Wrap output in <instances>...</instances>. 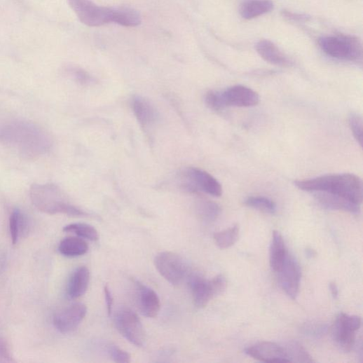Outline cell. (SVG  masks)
Masks as SVG:
<instances>
[{
  "instance_id": "obj_19",
  "label": "cell",
  "mask_w": 363,
  "mask_h": 363,
  "mask_svg": "<svg viewBox=\"0 0 363 363\" xmlns=\"http://www.w3.org/2000/svg\"><path fill=\"white\" fill-rule=\"evenodd\" d=\"M90 273L88 268L81 266L71 275L67 287L68 296L71 299H77L83 296L88 290Z\"/></svg>"
},
{
  "instance_id": "obj_26",
  "label": "cell",
  "mask_w": 363,
  "mask_h": 363,
  "mask_svg": "<svg viewBox=\"0 0 363 363\" xmlns=\"http://www.w3.org/2000/svg\"><path fill=\"white\" fill-rule=\"evenodd\" d=\"M284 348L289 362L303 363L315 362V360L308 350L298 342H289Z\"/></svg>"
},
{
  "instance_id": "obj_36",
  "label": "cell",
  "mask_w": 363,
  "mask_h": 363,
  "mask_svg": "<svg viewBox=\"0 0 363 363\" xmlns=\"http://www.w3.org/2000/svg\"><path fill=\"white\" fill-rule=\"evenodd\" d=\"M104 299L106 301L107 305V310L108 315L110 316L112 313V309H113V304H114V298L111 294V292L110 291V289L107 285L104 286Z\"/></svg>"
},
{
  "instance_id": "obj_12",
  "label": "cell",
  "mask_w": 363,
  "mask_h": 363,
  "mask_svg": "<svg viewBox=\"0 0 363 363\" xmlns=\"http://www.w3.org/2000/svg\"><path fill=\"white\" fill-rule=\"evenodd\" d=\"M221 95L225 107H254L257 105L260 100L256 92L243 85H235L221 91Z\"/></svg>"
},
{
  "instance_id": "obj_29",
  "label": "cell",
  "mask_w": 363,
  "mask_h": 363,
  "mask_svg": "<svg viewBox=\"0 0 363 363\" xmlns=\"http://www.w3.org/2000/svg\"><path fill=\"white\" fill-rule=\"evenodd\" d=\"M25 224V218L19 209L15 210L10 219V231L13 244H18Z\"/></svg>"
},
{
  "instance_id": "obj_30",
  "label": "cell",
  "mask_w": 363,
  "mask_h": 363,
  "mask_svg": "<svg viewBox=\"0 0 363 363\" xmlns=\"http://www.w3.org/2000/svg\"><path fill=\"white\" fill-rule=\"evenodd\" d=\"M301 330L306 336L320 338L327 334L329 326L323 322H310L306 324Z\"/></svg>"
},
{
  "instance_id": "obj_9",
  "label": "cell",
  "mask_w": 363,
  "mask_h": 363,
  "mask_svg": "<svg viewBox=\"0 0 363 363\" xmlns=\"http://www.w3.org/2000/svg\"><path fill=\"white\" fill-rule=\"evenodd\" d=\"M360 327L359 317L341 313L332 329L333 339L342 350L350 352L355 343V332Z\"/></svg>"
},
{
  "instance_id": "obj_6",
  "label": "cell",
  "mask_w": 363,
  "mask_h": 363,
  "mask_svg": "<svg viewBox=\"0 0 363 363\" xmlns=\"http://www.w3.org/2000/svg\"><path fill=\"white\" fill-rule=\"evenodd\" d=\"M69 5L79 20L90 27L111 22L112 8L97 6L92 0H68Z\"/></svg>"
},
{
  "instance_id": "obj_28",
  "label": "cell",
  "mask_w": 363,
  "mask_h": 363,
  "mask_svg": "<svg viewBox=\"0 0 363 363\" xmlns=\"http://www.w3.org/2000/svg\"><path fill=\"white\" fill-rule=\"evenodd\" d=\"M245 205L268 214H273L277 211L276 204L270 199L265 197H250L246 200Z\"/></svg>"
},
{
  "instance_id": "obj_16",
  "label": "cell",
  "mask_w": 363,
  "mask_h": 363,
  "mask_svg": "<svg viewBox=\"0 0 363 363\" xmlns=\"http://www.w3.org/2000/svg\"><path fill=\"white\" fill-rule=\"evenodd\" d=\"M132 107L138 122L144 128H149L158 119V112L155 106L146 98L136 96L133 98Z\"/></svg>"
},
{
  "instance_id": "obj_17",
  "label": "cell",
  "mask_w": 363,
  "mask_h": 363,
  "mask_svg": "<svg viewBox=\"0 0 363 363\" xmlns=\"http://www.w3.org/2000/svg\"><path fill=\"white\" fill-rule=\"evenodd\" d=\"M190 285L195 306L198 308H204L210 300L216 297L211 280H207L200 275H193L191 278Z\"/></svg>"
},
{
  "instance_id": "obj_3",
  "label": "cell",
  "mask_w": 363,
  "mask_h": 363,
  "mask_svg": "<svg viewBox=\"0 0 363 363\" xmlns=\"http://www.w3.org/2000/svg\"><path fill=\"white\" fill-rule=\"evenodd\" d=\"M30 196L34 205L49 214H64L72 217H87L88 214L74 206L64 198L62 192L55 185H33Z\"/></svg>"
},
{
  "instance_id": "obj_4",
  "label": "cell",
  "mask_w": 363,
  "mask_h": 363,
  "mask_svg": "<svg viewBox=\"0 0 363 363\" xmlns=\"http://www.w3.org/2000/svg\"><path fill=\"white\" fill-rule=\"evenodd\" d=\"M322 50L329 56L342 60L354 62L362 57V46L355 37L350 36H328L320 39Z\"/></svg>"
},
{
  "instance_id": "obj_20",
  "label": "cell",
  "mask_w": 363,
  "mask_h": 363,
  "mask_svg": "<svg viewBox=\"0 0 363 363\" xmlns=\"http://www.w3.org/2000/svg\"><path fill=\"white\" fill-rule=\"evenodd\" d=\"M287 251L284 239L281 233L274 231L270 248V264L273 271L278 273L287 256Z\"/></svg>"
},
{
  "instance_id": "obj_18",
  "label": "cell",
  "mask_w": 363,
  "mask_h": 363,
  "mask_svg": "<svg viewBox=\"0 0 363 363\" xmlns=\"http://www.w3.org/2000/svg\"><path fill=\"white\" fill-rule=\"evenodd\" d=\"M256 49L259 55L266 62L278 67H289V59L270 41L261 40L256 45Z\"/></svg>"
},
{
  "instance_id": "obj_31",
  "label": "cell",
  "mask_w": 363,
  "mask_h": 363,
  "mask_svg": "<svg viewBox=\"0 0 363 363\" xmlns=\"http://www.w3.org/2000/svg\"><path fill=\"white\" fill-rule=\"evenodd\" d=\"M352 135L360 146H362V118L357 113H351L348 118Z\"/></svg>"
},
{
  "instance_id": "obj_7",
  "label": "cell",
  "mask_w": 363,
  "mask_h": 363,
  "mask_svg": "<svg viewBox=\"0 0 363 363\" xmlns=\"http://www.w3.org/2000/svg\"><path fill=\"white\" fill-rule=\"evenodd\" d=\"M154 264L160 275L174 286L183 282L189 271L184 258L170 252L158 254L155 258Z\"/></svg>"
},
{
  "instance_id": "obj_38",
  "label": "cell",
  "mask_w": 363,
  "mask_h": 363,
  "mask_svg": "<svg viewBox=\"0 0 363 363\" xmlns=\"http://www.w3.org/2000/svg\"><path fill=\"white\" fill-rule=\"evenodd\" d=\"M306 256H308V258H310V259L314 258L317 255L316 252L312 249H306Z\"/></svg>"
},
{
  "instance_id": "obj_27",
  "label": "cell",
  "mask_w": 363,
  "mask_h": 363,
  "mask_svg": "<svg viewBox=\"0 0 363 363\" xmlns=\"http://www.w3.org/2000/svg\"><path fill=\"white\" fill-rule=\"evenodd\" d=\"M64 231L75 233L80 238L92 241L99 239L97 229L94 226L84 223H75L67 225L64 228Z\"/></svg>"
},
{
  "instance_id": "obj_14",
  "label": "cell",
  "mask_w": 363,
  "mask_h": 363,
  "mask_svg": "<svg viewBox=\"0 0 363 363\" xmlns=\"http://www.w3.org/2000/svg\"><path fill=\"white\" fill-rule=\"evenodd\" d=\"M137 301L142 314L147 318H155L160 310V301L156 292L137 282Z\"/></svg>"
},
{
  "instance_id": "obj_23",
  "label": "cell",
  "mask_w": 363,
  "mask_h": 363,
  "mask_svg": "<svg viewBox=\"0 0 363 363\" xmlns=\"http://www.w3.org/2000/svg\"><path fill=\"white\" fill-rule=\"evenodd\" d=\"M111 22L126 27H136L141 25L142 17L138 11L130 7L112 8Z\"/></svg>"
},
{
  "instance_id": "obj_35",
  "label": "cell",
  "mask_w": 363,
  "mask_h": 363,
  "mask_svg": "<svg viewBox=\"0 0 363 363\" xmlns=\"http://www.w3.org/2000/svg\"><path fill=\"white\" fill-rule=\"evenodd\" d=\"M11 355L8 345L5 339L0 337V362H9Z\"/></svg>"
},
{
  "instance_id": "obj_1",
  "label": "cell",
  "mask_w": 363,
  "mask_h": 363,
  "mask_svg": "<svg viewBox=\"0 0 363 363\" xmlns=\"http://www.w3.org/2000/svg\"><path fill=\"white\" fill-rule=\"evenodd\" d=\"M0 142L13 146L29 158L46 153L51 144L50 138L40 128L20 120L0 125Z\"/></svg>"
},
{
  "instance_id": "obj_25",
  "label": "cell",
  "mask_w": 363,
  "mask_h": 363,
  "mask_svg": "<svg viewBox=\"0 0 363 363\" xmlns=\"http://www.w3.org/2000/svg\"><path fill=\"white\" fill-rule=\"evenodd\" d=\"M239 231V226L235 224L231 228L214 233V238L217 247L221 249H226L233 246L238 238Z\"/></svg>"
},
{
  "instance_id": "obj_15",
  "label": "cell",
  "mask_w": 363,
  "mask_h": 363,
  "mask_svg": "<svg viewBox=\"0 0 363 363\" xmlns=\"http://www.w3.org/2000/svg\"><path fill=\"white\" fill-rule=\"evenodd\" d=\"M313 193L317 203L324 209L343 211L354 214L359 213V205L341 196L327 192H315Z\"/></svg>"
},
{
  "instance_id": "obj_5",
  "label": "cell",
  "mask_w": 363,
  "mask_h": 363,
  "mask_svg": "<svg viewBox=\"0 0 363 363\" xmlns=\"http://www.w3.org/2000/svg\"><path fill=\"white\" fill-rule=\"evenodd\" d=\"M182 188L190 193L203 192L221 197L222 187L219 181L207 172L198 167H188L181 173Z\"/></svg>"
},
{
  "instance_id": "obj_33",
  "label": "cell",
  "mask_w": 363,
  "mask_h": 363,
  "mask_svg": "<svg viewBox=\"0 0 363 363\" xmlns=\"http://www.w3.org/2000/svg\"><path fill=\"white\" fill-rule=\"evenodd\" d=\"M110 357L116 362L128 363L131 362V355L127 351L115 345H110L108 349Z\"/></svg>"
},
{
  "instance_id": "obj_21",
  "label": "cell",
  "mask_w": 363,
  "mask_h": 363,
  "mask_svg": "<svg viewBox=\"0 0 363 363\" xmlns=\"http://www.w3.org/2000/svg\"><path fill=\"white\" fill-rule=\"evenodd\" d=\"M273 8L271 0H247L242 4L240 13L245 20H253L271 12Z\"/></svg>"
},
{
  "instance_id": "obj_13",
  "label": "cell",
  "mask_w": 363,
  "mask_h": 363,
  "mask_svg": "<svg viewBox=\"0 0 363 363\" xmlns=\"http://www.w3.org/2000/svg\"><path fill=\"white\" fill-rule=\"evenodd\" d=\"M245 352L253 358L266 362H289L284 347L275 343L264 341L247 348Z\"/></svg>"
},
{
  "instance_id": "obj_22",
  "label": "cell",
  "mask_w": 363,
  "mask_h": 363,
  "mask_svg": "<svg viewBox=\"0 0 363 363\" xmlns=\"http://www.w3.org/2000/svg\"><path fill=\"white\" fill-rule=\"evenodd\" d=\"M87 242L80 237H67L60 242L58 250L63 256L70 258L85 255L88 252Z\"/></svg>"
},
{
  "instance_id": "obj_10",
  "label": "cell",
  "mask_w": 363,
  "mask_h": 363,
  "mask_svg": "<svg viewBox=\"0 0 363 363\" xmlns=\"http://www.w3.org/2000/svg\"><path fill=\"white\" fill-rule=\"evenodd\" d=\"M87 311L84 304L72 305L55 315L53 324L60 333L70 334L78 327L85 319Z\"/></svg>"
},
{
  "instance_id": "obj_8",
  "label": "cell",
  "mask_w": 363,
  "mask_h": 363,
  "mask_svg": "<svg viewBox=\"0 0 363 363\" xmlns=\"http://www.w3.org/2000/svg\"><path fill=\"white\" fill-rule=\"evenodd\" d=\"M118 331L129 342L137 347H142L146 342V333L138 315L132 310H120L115 317Z\"/></svg>"
},
{
  "instance_id": "obj_34",
  "label": "cell",
  "mask_w": 363,
  "mask_h": 363,
  "mask_svg": "<svg viewBox=\"0 0 363 363\" xmlns=\"http://www.w3.org/2000/svg\"><path fill=\"white\" fill-rule=\"evenodd\" d=\"M69 72L72 76L81 84H88L93 81L88 73L78 68H70Z\"/></svg>"
},
{
  "instance_id": "obj_37",
  "label": "cell",
  "mask_w": 363,
  "mask_h": 363,
  "mask_svg": "<svg viewBox=\"0 0 363 363\" xmlns=\"http://www.w3.org/2000/svg\"><path fill=\"white\" fill-rule=\"evenodd\" d=\"M329 289L334 299H337L339 293L337 285L334 282H330Z\"/></svg>"
},
{
  "instance_id": "obj_11",
  "label": "cell",
  "mask_w": 363,
  "mask_h": 363,
  "mask_svg": "<svg viewBox=\"0 0 363 363\" xmlns=\"http://www.w3.org/2000/svg\"><path fill=\"white\" fill-rule=\"evenodd\" d=\"M278 273L282 289L289 297L295 299L299 290L301 273L298 262L289 253Z\"/></svg>"
},
{
  "instance_id": "obj_24",
  "label": "cell",
  "mask_w": 363,
  "mask_h": 363,
  "mask_svg": "<svg viewBox=\"0 0 363 363\" xmlns=\"http://www.w3.org/2000/svg\"><path fill=\"white\" fill-rule=\"evenodd\" d=\"M196 211L200 219L205 223L214 222L219 217L221 210L214 202L202 200L196 205Z\"/></svg>"
},
{
  "instance_id": "obj_32",
  "label": "cell",
  "mask_w": 363,
  "mask_h": 363,
  "mask_svg": "<svg viewBox=\"0 0 363 363\" xmlns=\"http://www.w3.org/2000/svg\"><path fill=\"white\" fill-rule=\"evenodd\" d=\"M205 102L211 109L214 111H221L226 107L220 91L209 92L205 97Z\"/></svg>"
},
{
  "instance_id": "obj_2",
  "label": "cell",
  "mask_w": 363,
  "mask_h": 363,
  "mask_svg": "<svg viewBox=\"0 0 363 363\" xmlns=\"http://www.w3.org/2000/svg\"><path fill=\"white\" fill-rule=\"evenodd\" d=\"M294 185L304 191L327 192L337 195L359 205L362 202V182L354 174L321 176L310 179L296 181Z\"/></svg>"
}]
</instances>
